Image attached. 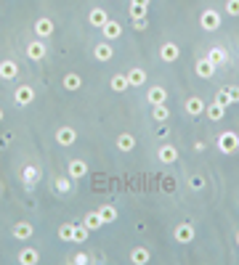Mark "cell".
I'll list each match as a JSON object with an SVG mask.
<instances>
[{"label": "cell", "mask_w": 239, "mask_h": 265, "mask_svg": "<svg viewBox=\"0 0 239 265\" xmlns=\"http://www.w3.org/2000/svg\"><path fill=\"white\" fill-rule=\"evenodd\" d=\"M64 90H80V85H83V77H80L77 72H69V74H64V80H61Z\"/></svg>", "instance_id": "cell-26"}, {"label": "cell", "mask_w": 239, "mask_h": 265, "mask_svg": "<svg viewBox=\"0 0 239 265\" xmlns=\"http://www.w3.org/2000/svg\"><path fill=\"white\" fill-rule=\"evenodd\" d=\"M56 144L59 146H75L77 144V130L72 128V125H61V128H56Z\"/></svg>", "instance_id": "cell-4"}, {"label": "cell", "mask_w": 239, "mask_h": 265, "mask_svg": "<svg viewBox=\"0 0 239 265\" xmlns=\"http://www.w3.org/2000/svg\"><path fill=\"white\" fill-rule=\"evenodd\" d=\"M215 101H220L223 106H231V98H229V90H226V88H220V90L215 93Z\"/></svg>", "instance_id": "cell-36"}, {"label": "cell", "mask_w": 239, "mask_h": 265, "mask_svg": "<svg viewBox=\"0 0 239 265\" xmlns=\"http://www.w3.org/2000/svg\"><path fill=\"white\" fill-rule=\"evenodd\" d=\"M32 236H35V226H32V223L22 220V223H16V226H13V239L27 241V239H32Z\"/></svg>", "instance_id": "cell-17"}, {"label": "cell", "mask_w": 239, "mask_h": 265, "mask_svg": "<svg viewBox=\"0 0 239 265\" xmlns=\"http://www.w3.org/2000/svg\"><path fill=\"white\" fill-rule=\"evenodd\" d=\"M101 35H104V40H117V37H122V24L120 22H115V19H109L104 27H101Z\"/></svg>", "instance_id": "cell-15"}, {"label": "cell", "mask_w": 239, "mask_h": 265, "mask_svg": "<svg viewBox=\"0 0 239 265\" xmlns=\"http://www.w3.org/2000/svg\"><path fill=\"white\" fill-rule=\"evenodd\" d=\"M194 236H197V231H194V226L191 223H178L173 228V239L178 241V244H191L194 241Z\"/></svg>", "instance_id": "cell-3"}, {"label": "cell", "mask_w": 239, "mask_h": 265, "mask_svg": "<svg viewBox=\"0 0 239 265\" xmlns=\"http://www.w3.org/2000/svg\"><path fill=\"white\" fill-rule=\"evenodd\" d=\"M93 56L99 58V61H112V58H115V51H112V43H109V40H101V43H96V48H93Z\"/></svg>", "instance_id": "cell-19"}, {"label": "cell", "mask_w": 239, "mask_h": 265, "mask_svg": "<svg viewBox=\"0 0 239 265\" xmlns=\"http://www.w3.org/2000/svg\"><path fill=\"white\" fill-rule=\"evenodd\" d=\"M205 117L210 119V122H220L223 117H226V106H223L220 101H210L205 106Z\"/></svg>", "instance_id": "cell-13"}, {"label": "cell", "mask_w": 239, "mask_h": 265, "mask_svg": "<svg viewBox=\"0 0 239 265\" xmlns=\"http://www.w3.org/2000/svg\"><path fill=\"white\" fill-rule=\"evenodd\" d=\"M189 189H191V191H202V189H205V178H202V175H191V178H189Z\"/></svg>", "instance_id": "cell-34"}, {"label": "cell", "mask_w": 239, "mask_h": 265, "mask_svg": "<svg viewBox=\"0 0 239 265\" xmlns=\"http://www.w3.org/2000/svg\"><path fill=\"white\" fill-rule=\"evenodd\" d=\"M146 101H149L152 106L165 104V101H168V90H165L162 85H152V88H149V93H146Z\"/></svg>", "instance_id": "cell-20"}, {"label": "cell", "mask_w": 239, "mask_h": 265, "mask_svg": "<svg viewBox=\"0 0 239 265\" xmlns=\"http://www.w3.org/2000/svg\"><path fill=\"white\" fill-rule=\"evenodd\" d=\"M146 27H149V19H146V16H138V19H133V29H138V32H143Z\"/></svg>", "instance_id": "cell-37"}, {"label": "cell", "mask_w": 239, "mask_h": 265, "mask_svg": "<svg viewBox=\"0 0 239 265\" xmlns=\"http://www.w3.org/2000/svg\"><path fill=\"white\" fill-rule=\"evenodd\" d=\"M16 262H19V265H38L40 262V252H38V249H32V247H22L19 255H16Z\"/></svg>", "instance_id": "cell-11"}, {"label": "cell", "mask_w": 239, "mask_h": 265, "mask_svg": "<svg viewBox=\"0 0 239 265\" xmlns=\"http://www.w3.org/2000/svg\"><path fill=\"white\" fill-rule=\"evenodd\" d=\"M157 159L162 165H175V162H178V149H175L173 144H162L157 149Z\"/></svg>", "instance_id": "cell-7"}, {"label": "cell", "mask_w": 239, "mask_h": 265, "mask_svg": "<svg viewBox=\"0 0 239 265\" xmlns=\"http://www.w3.org/2000/svg\"><path fill=\"white\" fill-rule=\"evenodd\" d=\"M22 183L27 186V189H35V186L40 183V167L38 165H27L22 170Z\"/></svg>", "instance_id": "cell-9"}, {"label": "cell", "mask_w": 239, "mask_h": 265, "mask_svg": "<svg viewBox=\"0 0 239 265\" xmlns=\"http://www.w3.org/2000/svg\"><path fill=\"white\" fill-rule=\"evenodd\" d=\"M88 236H90V231H88V226L85 223H75V244H85L88 241Z\"/></svg>", "instance_id": "cell-32"}, {"label": "cell", "mask_w": 239, "mask_h": 265, "mask_svg": "<svg viewBox=\"0 0 239 265\" xmlns=\"http://www.w3.org/2000/svg\"><path fill=\"white\" fill-rule=\"evenodd\" d=\"M106 22H109V13H106L104 8H93V11L88 13V24L96 27V29H101Z\"/></svg>", "instance_id": "cell-22"}, {"label": "cell", "mask_w": 239, "mask_h": 265, "mask_svg": "<svg viewBox=\"0 0 239 265\" xmlns=\"http://www.w3.org/2000/svg\"><path fill=\"white\" fill-rule=\"evenodd\" d=\"M223 24V16L215 11V8H205L202 11V16H199V27L205 29V32H218Z\"/></svg>", "instance_id": "cell-1"}, {"label": "cell", "mask_w": 239, "mask_h": 265, "mask_svg": "<svg viewBox=\"0 0 239 265\" xmlns=\"http://www.w3.org/2000/svg\"><path fill=\"white\" fill-rule=\"evenodd\" d=\"M67 175H69L72 180H83V178L88 175V165H85L83 159H69V165H67Z\"/></svg>", "instance_id": "cell-10"}, {"label": "cell", "mask_w": 239, "mask_h": 265, "mask_svg": "<svg viewBox=\"0 0 239 265\" xmlns=\"http://www.w3.org/2000/svg\"><path fill=\"white\" fill-rule=\"evenodd\" d=\"M226 16H239V0H226Z\"/></svg>", "instance_id": "cell-35"}, {"label": "cell", "mask_w": 239, "mask_h": 265, "mask_svg": "<svg viewBox=\"0 0 239 265\" xmlns=\"http://www.w3.org/2000/svg\"><path fill=\"white\" fill-rule=\"evenodd\" d=\"M159 58H162L165 64H173V61H178V58H181V48H178V43L168 40V43L159 45Z\"/></svg>", "instance_id": "cell-5"}, {"label": "cell", "mask_w": 239, "mask_h": 265, "mask_svg": "<svg viewBox=\"0 0 239 265\" xmlns=\"http://www.w3.org/2000/svg\"><path fill=\"white\" fill-rule=\"evenodd\" d=\"M215 69H218V67H215V64H213V61L207 58V56H205V58H199L197 64H194V72L202 77V80H210V77L215 74Z\"/></svg>", "instance_id": "cell-14"}, {"label": "cell", "mask_w": 239, "mask_h": 265, "mask_svg": "<svg viewBox=\"0 0 239 265\" xmlns=\"http://www.w3.org/2000/svg\"><path fill=\"white\" fill-rule=\"evenodd\" d=\"M72 183H75V180H72L69 175H61V178H56V183H53V186H56V191H59V194H69V191H72Z\"/></svg>", "instance_id": "cell-33"}, {"label": "cell", "mask_w": 239, "mask_h": 265, "mask_svg": "<svg viewBox=\"0 0 239 265\" xmlns=\"http://www.w3.org/2000/svg\"><path fill=\"white\" fill-rule=\"evenodd\" d=\"M83 223L88 226V231L93 233V231H99L101 226H104V220H101V217H99V210H96V212H85V217H83Z\"/></svg>", "instance_id": "cell-29"}, {"label": "cell", "mask_w": 239, "mask_h": 265, "mask_svg": "<svg viewBox=\"0 0 239 265\" xmlns=\"http://www.w3.org/2000/svg\"><path fill=\"white\" fill-rule=\"evenodd\" d=\"M205 98H199V96H191V98H186L183 101V112L189 114V117H199V114H205Z\"/></svg>", "instance_id": "cell-8"}, {"label": "cell", "mask_w": 239, "mask_h": 265, "mask_svg": "<svg viewBox=\"0 0 239 265\" xmlns=\"http://www.w3.org/2000/svg\"><path fill=\"white\" fill-rule=\"evenodd\" d=\"M226 90H229V98H231V104H239V85H229Z\"/></svg>", "instance_id": "cell-39"}, {"label": "cell", "mask_w": 239, "mask_h": 265, "mask_svg": "<svg viewBox=\"0 0 239 265\" xmlns=\"http://www.w3.org/2000/svg\"><path fill=\"white\" fill-rule=\"evenodd\" d=\"M138 16H146V8H136V6H131V19H138Z\"/></svg>", "instance_id": "cell-40"}, {"label": "cell", "mask_w": 239, "mask_h": 265, "mask_svg": "<svg viewBox=\"0 0 239 265\" xmlns=\"http://www.w3.org/2000/svg\"><path fill=\"white\" fill-rule=\"evenodd\" d=\"M45 43L43 40H32L29 45H27V58H32V61H43L45 58Z\"/></svg>", "instance_id": "cell-18"}, {"label": "cell", "mask_w": 239, "mask_h": 265, "mask_svg": "<svg viewBox=\"0 0 239 265\" xmlns=\"http://www.w3.org/2000/svg\"><path fill=\"white\" fill-rule=\"evenodd\" d=\"M90 260H93V257H88L85 252H77V255L72 257V262H75V265H85V262H90Z\"/></svg>", "instance_id": "cell-38"}, {"label": "cell", "mask_w": 239, "mask_h": 265, "mask_svg": "<svg viewBox=\"0 0 239 265\" xmlns=\"http://www.w3.org/2000/svg\"><path fill=\"white\" fill-rule=\"evenodd\" d=\"M3 117H6V112H3V106H0V122H3Z\"/></svg>", "instance_id": "cell-42"}, {"label": "cell", "mask_w": 239, "mask_h": 265, "mask_svg": "<svg viewBox=\"0 0 239 265\" xmlns=\"http://www.w3.org/2000/svg\"><path fill=\"white\" fill-rule=\"evenodd\" d=\"M207 58H210L215 67H220V64H226V61H229V51L223 48V45H213V48L207 51Z\"/></svg>", "instance_id": "cell-21"}, {"label": "cell", "mask_w": 239, "mask_h": 265, "mask_svg": "<svg viewBox=\"0 0 239 265\" xmlns=\"http://www.w3.org/2000/svg\"><path fill=\"white\" fill-rule=\"evenodd\" d=\"M56 236H59L61 241H75V223H64V226H59Z\"/></svg>", "instance_id": "cell-31"}, {"label": "cell", "mask_w": 239, "mask_h": 265, "mask_svg": "<svg viewBox=\"0 0 239 265\" xmlns=\"http://www.w3.org/2000/svg\"><path fill=\"white\" fill-rule=\"evenodd\" d=\"M117 215H120V212H117L115 205H101V207H99V217L104 220V226H106V223H115Z\"/></svg>", "instance_id": "cell-27"}, {"label": "cell", "mask_w": 239, "mask_h": 265, "mask_svg": "<svg viewBox=\"0 0 239 265\" xmlns=\"http://www.w3.org/2000/svg\"><path fill=\"white\" fill-rule=\"evenodd\" d=\"M13 101H16V106H29L32 101H35V88L32 85H16Z\"/></svg>", "instance_id": "cell-6"}, {"label": "cell", "mask_w": 239, "mask_h": 265, "mask_svg": "<svg viewBox=\"0 0 239 265\" xmlns=\"http://www.w3.org/2000/svg\"><path fill=\"white\" fill-rule=\"evenodd\" d=\"M53 29H56V24H53L51 19H48V16H40V19L35 22V37H51Z\"/></svg>", "instance_id": "cell-16"}, {"label": "cell", "mask_w": 239, "mask_h": 265, "mask_svg": "<svg viewBox=\"0 0 239 265\" xmlns=\"http://www.w3.org/2000/svg\"><path fill=\"white\" fill-rule=\"evenodd\" d=\"M127 83H131V88H141V85H146V72H143L141 67H133L131 72H127Z\"/></svg>", "instance_id": "cell-24"}, {"label": "cell", "mask_w": 239, "mask_h": 265, "mask_svg": "<svg viewBox=\"0 0 239 265\" xmlns=\"http://www.w3.org/2000/svg\"><path fill=\"white\" fill-rule=\"evenodd\" d=\"M149 260H152V252H149L146 247H133L131 249V262L133 265H146Z\"/></svg>", "instance_id": "cell-23"}, {"label": "cell", "mask_w": 239, "mask_h": 265, "mask_svg": "<svg viewBox=\"0 0 239 265\" xmlns=\"http://www.w3.org/2000/svg\"><path fill=\"white\" fill-rule=\"evenodd\" d=\"M152 119H154V122H168V119H170V109H168L165 104L152 106Z\"/></svg>", "instance_id": "cell-30"}, {"label": "cell", "mask_w": 239, "mask_h": 265, "mask_svg": "<svg viewBox=\"0 0 239 265\" xmlns=\"http://www.w3.org/2000/svg\"><path fill=\"white\" fill-rule=\"evenodd\" d=\"M117 149L125 151V154L133 151V149H136V135H133V133H120V135H117Z\"/></svg>", "instance_id": "cell-25"}, {"label": "cell", "mask_w": 239, "mask_h": 265, "mask_svg": "<svg viewBox=\"0 0 239 265\" xmlns=\"http://www.w3.org/2000/svg\"><path fill=\"white\" fill-rule=\"evenodd\" d=\"M109 88L115 90V93H125L127 88H131V83H127V74H115L109 80Z\"/></svg>", "instance_id": "cell-28"}, {"label": "cell", "mask_w": 239, "mask_h": 265, "mask_svg": "<svg viewBox=\"0 0 239 265\" xmlns=\"http://www.w3.org/2000/svg\"><path fill=\"white\" fill-rule=\"evenodd\" d=\"M16 77H19V64L13 58L0 61V80H16Z\"/></svg>", "instance_id": "cell-12"}, {"label": "cell", "mask_w": 239, "mask_h": 265, "mask_svg": "<svg viewBox=\"0 0 239 265\" xmlns=\"http://www.w3.org/2000/svg\"><path fill=\"white\" fill-rule=\"evenodd\" d=\"M218 151L220 154H236L239 151V135L226 130V133H220L218 135Z\"/></svg>", "instance_id": "cell-2"}, {"label": "cell", "mask_w": 239, "mask_h": 265, "mask_svg": "<svg viewBox=\"0 0 239 265\" xmlns=\"http://www.w3.org/2000/svg\"><path fill=\"white\" fill-rule=\"evenodd\" d=\"M149 3H152V0H131V6H136V8H146V11H149Z\"/></svg>", "instance_id": "cell-41"}, {"label": "cell", "mask_w": 239, "mask_h": 265, "mask_svg": "<svg viewBox=\"0 0 239 265\" xmlns=\"http://www.w3.org/2000/svg\"><path fill=\"white\" fill-rule=\"evenodd\" d=\"M236 247H239V231H236Z\"/></svg>", "instance_id": "cell-43"}]
</instances>
